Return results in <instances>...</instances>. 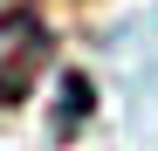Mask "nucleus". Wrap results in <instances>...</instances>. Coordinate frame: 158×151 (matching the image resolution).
<instances>
[{
	"instance_id": "f257e3e1",
	"label": "nucleus",
	"mask_w": 158,
	"mask_h": 151,
	"mask_svg": "<svg viewBox=\"0 0 158 151\" xmlns=\"http://www.w3.org/2000/svg\"><path fill=\"white\" fill-rule=\"evenodd\" d=\"M48 62H55V35H48V21L28 14V7H14V14H0V103H21Z\"/></svg>"
}]
</instances>
